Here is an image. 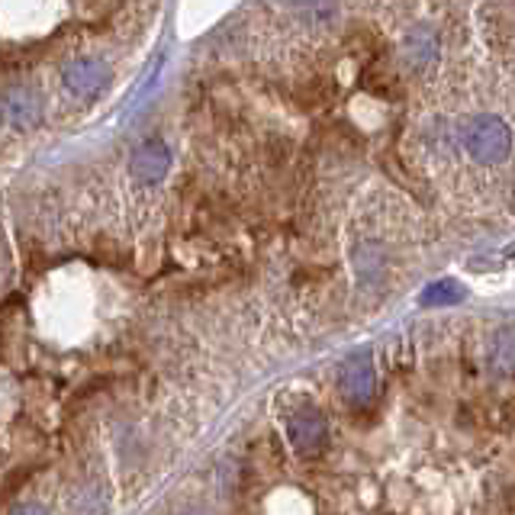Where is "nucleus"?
Segmentation results:
<instances>
[{"instance_id": "10", "label": "nucleus", "mask_w": 515, "mask_h": 515, "mask_svg": "<svg viewBox=\"0 0 515 515\" xmlns=\"http://www.w3.org/2000/svg\"><path fill=\"white\" fill-rule=\"evenodd\" d=\"M13 515H49L42 506H36V503H29V506H20V509H13Z\"/></svg>"}, {"instance_id": "6", "label": "nucleus", "mask_w": 515, "mask_h": 515, "mask_svg": "<svg viewBox=\"0 0 515 515\" xmlns=\"http://www.w3.org/2000/svg\"><path fill=\"white\" fill-rule=\"evenodd\" d=\"M62 78H65V87L75 97H94V94L103 91L110 71H107V65L100 62V58H75L71 65H65Z\"/></svg>"}, {"instance_id": "9", "label": "nucleus", "mask_w": 515, "mask_h": 515, "mask_svg": "<svg viewBox=\"0 0 515 515\" xmlns=\"http://www.w3.org/2000/svg\"><path fill=\"white\" fill-rule=\"evenodd\" d=\"M499 371L512 374V332L509 329L499 335Z\"/></svg>"}, {"instance_id": "7", "label": "nucleus", "mask_w": 515, "mask_h": 515, "mask_svg": "<svg viewBox=\"0 0 515 515\" xmlns=\"http://www.w3.org/2000/svg\"><path fill=\"white\" fill-rule=\"evenodd\" d=\"M403 52L412 65H429L432 58L438 55V36H435V29L429 26H419V29H412V33L406 36L403 42Z\"/></svg>"}, {"instance_id": "5", "label": "nucleus", "mask_w": 515, "mask_h": 515, "mask_svg": "<svg viewBox=\"0 0 515 515\" xmlns=\"http://www.w3.org/2000/svg\"><path fill=\"white\" fill-rule=\"evenodd\" d=\"M168 168H171V149L161 139L142 142L129 161V174L139 184H158L168 174Z\"/></svg>"}, {"instance_id": "4", "label": "nucleus", "mask_w": 515, "mask_h": 515, "mask_svg": "<svg viewBox=\"0 0 515 515\" xmlns=\"http://www.w3.org/2000/svg\"><path fill=\"white\" fill-rule=\"evenodd\" d=\"M374 384H377L374 364H371V358H367V355H351L342 364V371H338V387H342V396H345L348 403H355V406H364L367 400H371Z\"/></svg>"}, {"instance_id": "11", "label": "nucleus", "mask_w": 515, "mask_h": 515, "mask_svg": "<svg viewBox=\"0 0 515 515\" xmlns=\"http://www.w3.org/2000/svg\"><path fill=\"white\" fill-rule=\"evenodd\" d=\"M187 515H197V512H187Z\"/></svg>"}, {"instance_id": "2", "label": "nucleus", "mask_w": 515, "mask_h": 515, "mask_svg": "<svg viewBox=\"0 0 515 515\" xmlns=\"http://www.w3.org/2000/svg\"><path fill=\"white\" fill-rule=\"evenodd\" d=\"M287 438L300 458H316L329 441V425L316 409H300L287 419Z\"/></svg>"}, {"instance_id": "8", "label": "nucleus", "mask_w": 515, "mask_h": 515, "mask_svg": "<svg viewBox=\"0 0 515 515\" xmlns=\"http://www.w3.org/2000/svg\"><path fill=\"white\" fill-rule=\"evenodd\" d=\"M467 297L464 287L458 281H435L425 287L422 293V306H454V303H461Z\"/></svg>"}, {"instance_id": "1", "label": "nucleus", "mask_w": 515, "mask_h": 515, "mask_svg": "<svg viewBox=\"0 0 515 515\" xmlns=\"http://www.w3.org/2000/svg\"><path fill=\"white\" fill-rule=\"evenodd\" d=\"M464 145L480 165H499L512 152V132L509 126L493 113H480L464 129Z\"/></svg>"}, {"instance_id": "3", "label": "nucleus", "mask_w": 515, "mask_h": 515, "mask_svg": "<svg viewBox=\"0 0 515 515\" xmlns=\"http://www.w3.org/2000/svg\"><path fill=\"white\" fill-rule=\"evenodd\" d=\"M0 120L13 129H36L42 123V100L29 87H10L0 94Z\"/></svg>"}]
</instances>
